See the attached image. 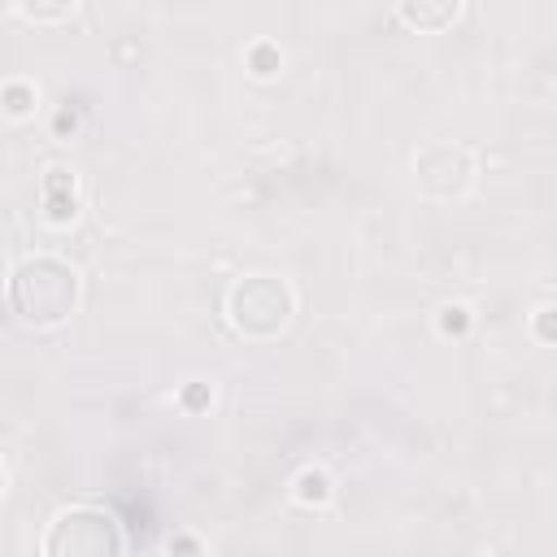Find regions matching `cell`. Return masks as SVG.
<instances>
[{"instance_id":"3","label":"cell","mask_w":557,"mask_h":557,"mask_svg":"<svg viewBox=\"0 0 557 557\" xmlns=\"http://www.w3.org/2000/svg\"><path fill=\"white\" fill-rule=\"evenodd\" d=\"M44 553L48 557H117L122 531H117L113 513L91 509V505H74L65 513H57V522L48 527Z\"/></svg>"},{"instance_id":"8","label":"cell","mask_w":557,"mask_h":557,"mask_svg":"<svg viewBox=\"0 0 557 557\" xmlns=\"http://www.w3.org/2000/svg\"><path fill=\"white\" fill-rule=\"evenodd\" d=\"M296 500H300V505H326V500H331V479H326V470H300V474H296Z\"/></svg>"},{"instance_id":"12","label":"cell","mask_w":557,"mask_h":557,"mask_svg":"<svg viewBox=\"0 0 557 557\" xmlns=\"http://www.w3.org/2000/svg\"><path fill=\"white\" fill-rule=\"evenodd\" d=\"M531 326H535V335H540L544 344H557V305H544Z\"/></svg>"},{"instance_id":"5","label":"cell","mask_w":557,"mask_h":557,"mask_svg":"<svg viewBox=\"0 0 557 557\" xmlns=\"http://www.w3.org/2000/svg\"><path fill=\"white\" fill-rule=\"evenodd\" d=\"M396 13L409 30H422V35H435V30H448L461 13V0H396Z\"/></svg>"},{"instance_id":"6","label":"cell","mask_w":557,"mask_h":557,"mask_svg":"<svg viewBox=\"0 0 557 557\" xmlns=\"http://www.w3.org/2000/svg\"><path fill=\"white\" fill-rule=\"evenodd\" d=\"M44 209H48V222H57V226H65V222H74L78 218V183H74V174L70 170H61V165H52L48 174H44Z\"/></svg>"},{"instance_id":"4","label":"cell","mask_w":557,"mask_h":557,"mask_svg":"<svg viewBox=\"0 0 557 557\" xmlns=\"http://www.w3.org/2000/svg\"><path fill=\"white\" fill-rule=\"evenodd\" d=\"M413 183L431 200H461L474 183V157L461 144H426L413 157Z\"/></svg>"},{"instance_id":"1","label":"cell","mask_w":557,"mask_h":557,"mask_svg":"<svg viewBox=\"0 0 557 557\" xmlns=\"http://www.w3.org/2000/svg\"><path fill=\"white\" fill-rule=\"evenodd\" d=\"M9 305L17 322L44 331L74 313L78 305V270L61 257H30L9 278Z\"/></svg>"},{"instance_id":"7","label":"cell","mask_w":557,"mask_h":557,"mask_svg":"<svg viewBox=\"0 0 557 557\" xmlns=\"http://www.w3.org/2000/svg\"><path fill=\"white\" fill-rule=\"evenodd\" d=\"M78 9V0H17V13L26 17V22H65L70 13Z\"/></svg>"},{"instance_id":"2","label":"cell","mask_w":557,"mask_h":557,"mask_svg":"<svg viewBox=\"0 0 557 557\" xmlns=\"http://www.w3.org/2000/svg\"><path fill=\"white\" fill-rule=\"evenodd\" d=\"M226 313H231V326L244 335V339H278L287 326H292V313H296V296L283 278L274 274H248L231 287L226 296Z\"/></svg>"},{"instance_id":"11","label":"cell","mask_w":557,"mask_h":557,"mask_svg":"<svg viewBox=\"0 0 557 557\" xmlns=\"http://www.w3.org/2000/svg\"><path fill=\"white\" fill-rule=\"evenodd\" d=\"M466 326H470L466 305H444V309H440V331H444V335H466Z\"/></svg>"},{"instance_id":"9","label":"cell","mask_w":557,"mask_h":557,"mask_svg":"<svg viewBox=\"0 0 557 557\" xmlns=\"http://www.w3.org/2000/svg\"><path fill=\"white\" fill-rule=\"evenodd\" d=\"M35 109V87L30 83H9L4 87V113L9 117H26Z\"/></svg>"},{"instance_id":"13","label":"cell","mask_w":557,"mask_h":557,"mask_svg":"<svg viewBox=\"0 0 557 557\" xmlns=\"http://www.w3.org/2000/svg\"><path fill=\"white\" fill-rule=\"evenodd\" d=\"M187 405H205V387H191L187 392Z\"/></svg>"},{"instance_id":"10","label":"cell","mask_w":557,"mask_h":557,"mask_svg":"<svg viewBox=\"0 0 557 557\" xmlns=\"http://www.w3.org/2000/svg\"><path fill=\"white\" fill-rule=\"evenodd\" d=\"M248 65H252L257 78H270V74L278 70V48H274V44H257V48L248 52Z\"/></svg>"}]
</instances>
